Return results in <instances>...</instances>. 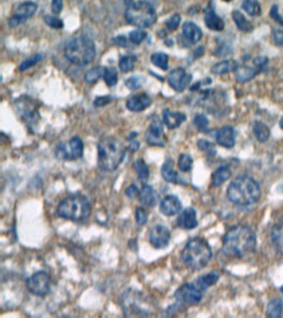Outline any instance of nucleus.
I'll list each match as a JSON object with an SVG mask.
<instances>
[{
    "label": "nucleus",
    "mask_w": 283,
    "mask_h": 318,
    "mask_svg": "<svg viewBox=\"0 0 283 318\" xmlns=\"http://www.w3.org/2000/svg\"><path fill=\"white\" fill-rule=\"evenodd\" d=\"M256 246V235L246 226H234L222 237V251L228 257H245L254 252Z\"/></svg>",
    "instance_id": "f257e3e1"
},
{
    "label": "nucleus",
    "mask_w": 283,
    "mask_h": 318,
    "mask_svg": "<svg viewBox=\"0 0 283 318\" xmlns=\"http://www.w3.org/2000/svg\"><path fill=\"white\" fill-rule=\"evenodd\" d=\"M262 189L258 182L248 176H238L228 187L227 197L230 202L238 206H249L258 202Z\"/></svg>",
    "instance_id": "f03ea898"
},
{
    "label": "nucleus",
    "mask_w": 283,
    "mask_h": 318,
    "mask_svg": "<svg viewBox=\"0 0 283 318\" xmlns=\"http://www.w3.org/2000/svg\"><path fill=\"white\" fill-rule=\"evenodd\" d=\"M98 166L103 171L113 172L122 164L126 156V147L119 139L106 137L98 145Z\"/></svg>",
    "instance_id": "7ed1b4c3"
},
{
    "label": "nucleus",
    "mask_w": 283,
    "mask_h": 318,
    "mask_svg": "<svg viewBox=\"0 0 283 318\" xmlns=\"http://www.w3.org/2000/svg\"><path fill=\"white\" fill-rule=\"evenodd\" d=\"M212 249L202 238L191 239L181 252V260L191 270H202L212 259Z\"/></svg>",
    "instance_id": "20e7f679"
},
{
    "label": "nucleus",
    "mask_w": 283,
    "mask_h": 318,
    "mask_svg": "<svg viewBox=\"0 0 283 318\" xmlns=\"http://www.w3.org/2000/svg\"><path fill=\"white\" fill-rule=\"evenodd\" d=\"M58 215L62 218L81 222L89 218L92 206L88 197L80 192L70 194L59 202Z\"/></svg>",
    "instance_id": "39448f33"
},
{
    "label": "nucleus",
    "mask_w": 283,
    "mask_h": 318,
    "mask_svg": "<svg viewBox=\"0 0 283 318\" xmlns=\"http://www.w3.org/2000/svg\"><path fill=\"white\" fill-rule=\"evenodd\" d=\"M65 56L70 62L76 66L88 65L95 58V43L84 35L75 36L66 43Z\"/></svg>",
    "instance_id": "423d86ee"
},
{
    "label": "nucleus",
    "mask_w": 283,
    "mask_h": 318,
    "mask_svg": "<svg viewBox=\"0 0 283 318\" xmlns=\"http://www.w3.org/2000/svg\"><path fill=\"white\" fill-rule=\"evenodd\" d=\"M126 19L129 24L139 28H147L156 22V11L152 3L146 1L134 2V0H126Z\"/></svg>",
    "instance_id": "0eeeda50"
},
{
    "label": "nucleus",
    "mask_w": 283,
    "mask_h": 318,
    "mask_svg": "<svg viewBox=\"0 0 283 318\" xmlns=\"http://www.w3.org/2000/svg\"><path fill=\"white\" fill-rule=\"evenodd\" d=\"M122 307L127 317L147 316L150 314V304L139 291L129 289L122 297Z\"/></svg>",
    "instance_id": "6e6552de"
},
{
    "label": "nucleus",
    "mask_w": 283,
    "mask_h": 318,
    "mask_svg": "<svg viewBox=\"0 0 283 318\" xmlns=\"http://www.w3.org/2000/svg\"><path fill=\"white\" fill-rule=\"evenodd\" d=\"M202 294L204 292L194 283H186L176 290L174 298L178 306H194L200 303Z\"/></svg>",
    "instance_id": "1a4fd4ad"
},
{
    "label": "nucleus",
    "mask_w": 283,
    "mask_h": 318,
    "mask_svg": "<svg viewBox=\"0 0 283 318\" xmlns=\"http://www.w3.org/2000/svg\"><path fill=\"white\" fill-rule=\"evenodd\" d=\"M50 277L46 271L41 270L30 276L26 282L28 290L35 296L45 297L50 292Z\"/></svg>",
    "instance_id": "9d476101"
},
{
    "label": "nucleus",
    "mask_w": 283,
    "mask_h": 318,
    "mask_svg": "<svg viewBox=\"0 0 283 318\" xmlns=\"http://www.w3.org/2000/svg\"><path fill=\"white\" fill-rule=\"evenodd\" d=\"M84 144L81 138L75 136L68 144L61 143L56 149V155L62 160H76L82 158Z\"/></svg>",
    "instance_id": "9b49d317"
},
{
    "label": "nucleus",
    "mask_w": 283,
    "mask_h": 318,
    "mask_svg": "<svg viewBox=\"0 0 283 318\" xmlns=\"http://www.w3.org/2000/svg\"><path fill=\"white\" fill-rule=\"evenodd\" d=\"M38 5L34 2H24L17 7L12 17L10 18L8 24L10 27H17L18 25L24 23L37 12Z\"/></svg>",
    "instance_id": "f8f14e48"
},
{
    "label": "nucleus",
    "mask_w": 283,
    "mask_h": 318,
    "mask_svg": "<svg viewBox=\"0 0 283 318\" xmlns=\"http://www.w3.org/2000/svg\"><path fill=\"white\" fill-rule=\"evenodd\" d=\"M146 140L150 146L164 147L166 144L164 128L159 118H154L150 124L149 129L146 133Z\"/></svg>",
    "instance_id": "ddd939ff"
},
{
    "label": "nucleus",
    "mask_w": 283,
    "mask_h": 318,
    "mask_svg": "<svg viewBox=\"0 0 283 318\" xmlns=\"http://www.w3.org/2000/svg\"><path fill=\"white\" fill-rule=\"evenodd\" d=\"M191 80L192 75L181 67L173 70L168 76V84L177 92H182L186 90V87L190 84Z\"/></svg>",
    "instance_id": "4468645a"
},
{
    "label": "nucleus",
    "mask_w": 283,
    "mask_h": 318,
    "mask_svg": "<svg viewBox=\"0 0 283 318\" xmlns=\"http://www.w3.org/2000/svg\"><path fill=\"white\" fill-rule=\"evenodd\" d=\"M149 240L152 246L157 250L164 249L170 241V232L163 225H156L150 231Z\"/></svg>",
    "instance_id": "2eb2a0df"
},
{
    "label": "nucleus",
    "mask_w": 283,
    "mask_h": 318,
    "mask_svg": "<svg viewBox=\"0 0 283 318\" xmlns=\"http://www.w3.org/2000/svg\"><path fill=\"white\" fill-rule=\"evenodd\" d=\"M181 209H182L181 202L174 195L166 196L160 205V210L164 216H174L180 212Z\"/></svg>",
    "instance_id": "dca6fc26"
},
{
    "label": "nucleus",
    "mask_w": 283,
    "mask_h": 318,
    "mask_svg": "<svg viewBox=\"0 0 283 318\" xmlns=\"http://www.w3.org/2000/svg\"><path fill=\"white\" fill-rule=\"evenodd\" d=\"M152 100L146 93H142L130 97L127 100L126 108L132 112L144 111L152 105Z\"/></svg>",
    "instance_id": "f3484780"
},
{
    "label": "nucleus",
    "mask_w": 283,
    "mask_h": 318,
    "mask_svg": "<svg viewBox=\"0 0 283 318\" xmlns=\"http://www.w3.org/2000/svg\"><path fill=\"white\" fill-rule=\"evenodd\" d=\"M177 226L184 230H193L198 226L197 213L192 207H188L181 212L177 219Z\"/></svg>",
    "instance_id": "a211bd4d"
},
{
    "label": "nucleus",
    "mask_w": 283,
    "mask_h": 318,
    "mask_svg": "<svg viewBox=\"0 0 283 318\" xmlns=\"http://www.w3.org/2000/svg\"><path fill=\"white\" fill-rule=\"evenodd\" d=\"M217 143L226 148H232L236 140V132L232 126L222 127L218 131L216 135Z\"/></svg>",
    "instance_id": "6ab92c4d"
},
{
    "label": "nucleus",
    "mask_w": 283,
    "mask_h": 318,
    "mask_svg": "<svg viewBox=\"0 0 283 318\" xmlns=\"http://www.w3.org/2000/svg\"><path fill=\"white\" fill-rule=\"evenodd\" d=\"M139 199L144 206L154 207L159 201V195L150 185L143 184L140 190Z\"/></svg>",
    "instance_id": "aec40b11"
},
{
    "label": "nucleus",
    "mask_w": 283,
    "mask_h": 318,
    "mask_svg": "<svg viewBox=\"0 0 283 318\" xmlns=\"http://www.w3.org/2000/svg\"><path fill=\"white\" fill-rule=\"evenodd\" d=\"M20 114L22 119L28 124H35L40 119L38 112L35 108L34 105L30 100H24L18 105Z\"/></svg>",
    "instance_id": "412c9836"
},
{
    "label": "nucleus",
    "mask_w": 283,
    "mask_h": 318,
    "mask_svg": "<svg viewBox=\"0 0 283 318\" xmlns=\"http://www.w3.org/2000/svg\"><path fill=\"white\" fill-rule=\"evenodd\" d=\"M163 120L168 129H174L186 121V115L181 112H174L166 109L163 111Z\"/></svg>",
    "instance_id": "4be33fe9"
},
{
    "label": "nucleus",
    "mask_w": 283,
    "mask_h": 318,
    "mask_svg": "<svg viewBox=\"0 0 283 318\" xmlns=\"http://www.w3.org/2000/svg\"><path fill=\"white\" fill-rule=\"evenodd\" d=\"M183 35L191 43L196 44L200 41L202 32L198 25L192 22H186L183 25Z\"/></svg>",
    "instance_id": "5701e85b"
},
{
    "label": "nucleus",
    "mask_w": 283,
    "mask_h": 318,
    "mask_svg": "<svg viewBox=\"0 0 283 318\" xmlns=\"http://www.w3.org/2000/svg\"><path fill=\"white\" fill-rule=\"evenodd\" d=\"M204 21L206 26L212 31L220 32L224 28V21L215 13L214 10L210 7H208L205 12Z\"/></svg>",
    "instance_id": "b1692460"
},
{
    "label": "nucleus",
    "mask_w": 283,
    "mask_h": 318,
    "mask_svg": "<svg viewBox=\"0 0 283 318\" xmlns=\"http://www.w3.org/2000/svg\"><path fill=\"white\" fill-rule=\"evenodd\" d=\"M220 275L216 271H212V272L208 273L206 275H202L194 281V284L202 290L204 292L207 290L210 287L214 285L216 283L220 280Z\"/></svg>",
    "instance_id": "393cba45"
},
{
    "label": "nucleus",
    "mask_w": 283,
    "mask_h": 318,
    "mask_svg": "<svg viewBox=\"0 0 283 318\" xmlns=\"http://www.w3.org/2000/svg\"><path fill=\"white\" fill-rule=\"evenodd\" d=\"M271 237L276 250L283 255V220L274 225L272 229Z\"/></svg>",
    "instance_id": "a878e982"
},
{
    "label": "nucleus",
    "mask_w": 283,
    "mask_h": 318,
    "mask_svg": "<svg viewBox=\"0 0 283 318\" xmlns=\"http://www.w3.org/2000/svg\"><path fill=\"white\" fill-rule=\"evenodd\" d=\"M162 174L164 179L166 182L178 184L182 183L180 178L178 177V173L174 169L173 163L170 160L167 161L164 163L162 168Z\"/></svg>",
    "instance_id": "bb28decb"
},
{
    "label": "nucleus",
    "mask_w": 283,
    "mask_h": 318,
    "mask_svg": "<svg viewBox=\"0 0 283 318\" xmlns=\"http://www.w3.org/2000/svg\"><path fill=\"white\" fill-rule=\"evenodd\" d=\"M238 66L237 61L234 60H226V61H220L218 63L215 64L211 68V72L214 75H224L226 73L236 71Z\"/></svg>",
    "instance_id": "cd10ccee"
},
{
    "label": "nucleus",
    "mask_w": 283,
    "mask_h": 318,
    "mask_svg": "<svg viewBox=\"0 0 283 318\" xmlns=\"http://www.w3.org/2000/svg\"><path fill=\"white\" fill-rule=\"evenodd\" d=\"M232 175V172L230 168L226 166H222L214 171L212 175V187H220L222 183H224Z\"/></svg>",
    "instance_id": "c85d7f7f"
},
{
    "label": "nucleus",
    "mask_w": 283,
    "mask_h": 318,
    "mask_svg": "<svg viewBox=\"0 0 283 318\" xmlns=\"http://www.w3.org/2000/svg\"><path fill=\"white\" fill-rule=\"evenodd\" d=\"M258 72L259 71L254 67L246 66H238L235 72V76L238 82L245 83L252 80Z\"/></svg>",
    "instance_id": "c756f323"
},
{
    "label": "nucleus",
    "mask_w": 283,
    "mask_h": 318,
    "mask_svg": "<svg viewBox=\"0 0 283 318\" xmlns=\"http://www.w3.org/2000/svg\"><path fill=\"white\" fill-rule=\"evenodd\" d=\"M232 19L234 21L235 24L237 25L238 28L242 32H249L254 30V25L246 19L245 16L240 11H234L232 12Z\"/></svg>",
    "instance_id": "7c9ffc66"
},
{
    "label": "nucleus",
    "mask_w": 283,
    "mask_h": 318,
    "mask_svg": "<svg viewBox=\"0 0 283 318\" xmlns=\"http://www.w3.org/2000/svg\"><path fill=\"white\" fill-rule=\"evenodd\" d=\"M283 309V300L276 298L272 300L268 305L266 316L272 318H281Z\"/></svg>",
    "instance_id": "2f4dec72"
},
{
    "label": "nucleus",
    "mask_w": 283,
    "mask_h": 318,
    "mask_svg": "<svg viewBox=\"0 0 283 318\" xmlns=\"http://www.w3.org/2000/svg\"><path fill=\"white\" fill-rule=\"evenodd\" d=\"M132 168L137 173V177L140 180L144 181L148 179L150 176V169L146 163L142 158H139L132 163Z\"/></svg>",
    "instance_id": "473e14b6"
},
{
    "label": "nucleus",
    "mask_w": 283,
    "mask_h": 318,
    "mask_svg": "<svg viewBox=\"0 0 283 318\" xmlns=\"http://www.w3.org/2000/svg\"><path fill=\"white\" fill-rule=\"evenodd\" d=\"M254 132L258 140L261 143L268 141L270 137V129L266 124L262 122H256L254 124Z\"/></svg>",
    "instance_id": "72a5a7b5"
},
{
    "label": "nucleus",
    "mask_w": 283,
    "mask_h": 318,
    "mask_svg": "<svg viewBox=\"0 0 283 318\" xmlns=\"http://www.w3.org/2000/svg\"><path fill=\"white\" fill-rule=\"evenodd\" d=\"M242 7L250 16L252 17H256L261 14V6L256 0H244Z\"/></svg>",
    "instance_id": "f704fd0d"
},
{
    "label": "nucleus",
    "mask_w": 283,
    "mask_h": 318,
    "mask_svg": "<svg viewBox=\"0 0 283 318\" xmlns=\"http://www.w3.org/2000/svg\"><path fill=\"white\" fill-rule=\"evenodd\" d=\"M152 62L157 67L166 71L168 67V55L164 52H156L152 56Z\"/></svg>",
    "instance_id": "c9c22d12"
},
{
    "label": "nucleus",
    "mask_w": 283,
    "mask_h": 318,
    "mask_svg": "<svg viewBox=\"0 0 283 318\" xmlns=\"http://www.w3.org/2000/svg\"><path fill=\"white\" fill-rule=\"evenodd\" d=\"M136 62V56L134 55L122 56L119 61V66L122 71L128 72L134 69Z\"/></svg>",
    "instance_id": "e433bc0d"
},
{
    "label": "nucleus",
    "mask_w": 283,
    "mask_h": 318,
    "mask_svg": "<svg viewBox=\"0 0 283 318\" xmlns=\"http://www.w3.org/2000/svg\"><path fill=\"white\" fill-rule=\"evenodd\" d=\"M103 79L109 87L115 86L118 80V73L116 69L110 67V66L106 68L105 72L103 75Z\"/></svg>",
    "instance_id": "4c0bfd02"
},
{
    "label": "nucleus",
    "mask_w": 283,
    "mask_h": 318,
    "mask_svg": "<svg viewBox=\"0 0 283 318\" xmlns=\"http://www.w3.org/2000/svg\"><path fill=\"white\" fill-rule=\"evenodd\" d=\"M105 69L102 66H96L95 68L90 69L85 75L86 81L89 84H94L96 82L104 75Z\"/></svg>",
    "instance_id": "58836bf2"
},
{
    "label": "nucleus",
    "mask_w": 283,
    "mask_h": 318,
    "mask_svg": "<svg viewBox=\"0 0 283 318\" xmlns=\"http://www.w3.org/2000/svg\"><path fill=\"white\" fill-rule=\"evenodd\" d=\"M193 166V158L188 153H183L178 157V167L182 172H188Z\"/></svg>",
    "instance_id": "ea45409f"
},
{
    "label": "nucleus",
    "mask_w": 283,
    "mask_h": 318,
    "mask_svg": "<svg viewBox=\"0 0 283 318\" xmlns=\"http://www.w3.org/2000/svg\"><path fill=\"white\" fill-rule=\"evenodd\" d=\"M42 59V55L40 53H38L34 56H31L30 58L22 61V64L20 66V71H26L28 69L31 68L35 65H37L40 61H41Z\"/></svg>",
    "instance_id": "a19ab883"
},
{
    "label": "nucleus",
    "mask_w": 283,
    "mask_h": 318,
    "mask_svg": "<svg viewBox=\"0 0 283 318\" xmlns=\"http://www.w3.org/2000/svg\"><path fill=\"white\" fill-rule=\"evenodd\" d=\"M194 124H196V126L198 128V130L201 132L206 131L208 125V119L204 114H196L194 119Z\"/></svg>",
    "instance_id": "79ce46f5"
},
{
    "label": "nucleus",
    "mask_w": 283,
    "mask_h": 318,
    "mask_svg": "<svg viewBox=\"0 0 283 318\" xmlns=\"http://www.w3.org/2000/svg\"><path fill=\"white\" fill-rule=\"evenodd\" d=\"M44 22L48 26L52 28H56V29H59V28H62L64 24L62 20L58 17H55V16H51V15H48L46 17H44Z\"/></svg>",
    "instance_id": "37998d69"
},
{
    "label": "nucleus",
    "mask_w": 283,
    "mask_h": 318,
    "mask_svg": "<svg viewBox=\"0 0 283 318\" xmlns=\"http://www.w3.org/2000/svg\"><path fill=\"white\" fill-rule=\"evenodd\" d=\"M147 33L142 29H137L130 32L129 38L134 44L142 43L146 38Z\"/></svg>",
    "instance_id": "c03bdc74"
},
{
    "label": "nucleus",
    "mask_w": 283,
    "mask_h": 318,
    "mask_svg": "<svg viewBox=\"0 0 283 318\" xmlns=\"http://www.w3.org/2000/svg\"><path fill=\"white\" fill-rule=\"evenodd\" d=\"M180 15L178 14V13L174 14L173 16H171V17L167 20V22H166L167 28H168V30H170V31H174V30L178 28V25L180 23Z\"/></svg>",
    "instance_id": "a18cd8bd"
},
{
    "label": "nucleus",
    "mask_w": 283,
    "mask_h": 318,
    "mask_svg": "<svg viewBox=\"0 0 283 318\" xmlns=\"http://www.w3.org/2000/svg\"><path fill=\"white\" fill-rule=\"evenodd\" d=\"M142 85V80L138 76H132L127 79L126 85L130 90H134L139 89Z\"/></svg>",
    "instance_id": "49530a36"
},
{
    "label": "nucleus",
    "mask_w": 283,
    "mask_h": 318,
    "mask_svg": "<svg viewBox=\"0 0 283 318\" xmlns=\"http://www.w3.org/2000/svg\"><path fill=\"white\" fill-rule=\"evenodd\" d=\"M136 220L137 224L140 226L146 223L147 220H148V213L144 208H142V207L137 208L136 211Z\"/></svg>",
    "instance_id": "de8ad7c7"
},
{
    "label": "nucleus",
    "mask_w": 283,
    "mask_h": 318,
    "mask_svg": "<svg viewBox=\"0 0 283 318\" xmlns=\"http://www.w3.org/2000/svg\"><path fill=\"white\" fill-rule=\"evenodd\" d=\"M198 147L200 150L208 152V153H210V154H215V153H216V151H215L214 146L212 145V143L206 141L204 139L198 140Z\"/></svg>",
    "instance_id": "09e8293b"
},
{
    "label": "nucleus",
    "mask_w": 283,
    "mask_h": 318,
    "mask_svg": "<svg viewBox=\"0 0 283 318\" xmlns=\"http://www.w3.org/2000/svg\"><path fill=\"white\" fill-rule=\"evenodd\" d=\"M51 8L54 14H59L64 8V0H52Z\"/></svg>",
    "instance_id": "8fccbe9b"
},
{
    "label": "nucleus",
    "mask_w": 283,
    "mask_h": 318,
    "mask_svg": "<svg viewBox=\"0 0 283 318\" xmlns=\"http://www.w3.org/2000/svg\"><path fill=\"white\" fill-rule=\"evenodd\" d=\"M139 188L136 187V184L130 185L129 187H127L126 190V195L129 198H134L137 196H139Z\"/></svg>",
    "instance_id": "3c124183"
},
{
    "label": "nucleus",
    "mask_w": 283,
    "mask_h": 318,
    "mask_svg": "<svg viewBox=\"0 0 283 318\" xmlns=\"http://www.w3.org/2000/svg\"><path fill=\"white\" fill-rule=\"evenodd\" d=\"M270 15L271 17L275 19V21L278 22L280 24L283 26V17L281 15L279 14L278 7L276 5H274V7H272L271 12H270Z\"/></svg>",
    "instance_id": "603ef678"
},
{
    "label": "nucleus",
    "mask_w": 283,
    "mask_h": 318,
    "mask_svg": "<svg viewBox=\"0 0 283 318\" xmlns=\"http://www.w3.org/2000/svg\"><path fill=\"white\" fill-rule=\"evenodd\" d=\"M274 40L275 41V43L279 46H283V30H276L274 31Z\"/></svg>",
    "instance_id": "864d4df0"
},
{
    "label": "nucleus",
    "mask_w": 283,
    "mask_h": 318,
    "mask_svg": "<svg viewBox=\"0 0 283 318\" xmlns=\"http://www.w3.org/2000/svg\"><path fill=\"white\" fill-rule=\"evenodd\" d=\"M268 62V58L266 56H258L254 60V64L258 67H264Z\"/></svg>",
    "instance_id": "5fc2aeb1"
},
{
    "label": "nucleus",
    "mask_w": 283,
    "mask_h": 318,
    "mask_svg": "<svg viewBox=\"0 0 283 318\" xmlns=\"http://www.w3.org/2000/svg\"><path fill=\"white\" fill-rule=\"evenodd\" d=\"M112 101V98L109 96H102V97L96 98L94 102V105L96 107L104 106L108 105Z\"/></svg>",
    "instance_id": "6e6d98bb"
},
{
    "label": "nucleus",
    "mask_w": 283,
    "mask_h": 318,
    "mask_svg": "<svg viewBox=\"0 0 283 318\" xmlns=\"http://www.w3.org/2000/svg\"><path fill=\"white\" fill-rule=\"evenodd\" d=\"M230 47L228 46H221L214 51L215 56H224L228 54H230Z\"/></svg>",
    "instance_id": "4d7b16f0"
},
{
    "label": "nucleus",
    "mask_w": 283,
    "mask_h": 318,
    "mask_svg": "<svg viewBox=\"0 0 283 318\" xmlns=\"http://www.w3.org/2000/svg\"><path fill=\"white\" fill-rule=\"evenodd\" d=\"M116 43L118 45H120L122 46H124L127 44V40L124 38V36H118V38L116 39Z\"/></svg>",
    "instance_id": "13d9d810"
},
{
    "label": "nucleus",
    "mask_w": 283,
    "mask_h": 318,
    "mask_svg": "<svg viewBox=\"0 0 283 318\" xmlns=\"http://www.w3.org/2000/svg\"><path fill=\"white\" fill-rule=\"evenodd\" d=\"M139 142L133 141L132 143H130V150L132 151H133V152H134V151H136L137 149H139Z\"/></svg>",
    "instance_id": "bf43d9fd"
},
{
    "label": "nucleus",
    "mask_w": 283,
    "mask_h": 318,
    "mask_svg": "<svg viewBox=\"0 0 283 318\" xmlns=\"http://www.w3.org/2000/svg\"><path fill=\"white\" fill-rule=\"evenodd\" d=\"M279 125H280V128H281L282 129H283V117L282 118L281 120H280Z\"/></svg>",
    "instance_id": "052dcab7"
},
{
    "label": "nucleus",
    "mask_w": 283,
    "mask_h": 318,
    "mask_svg": "<svg viewBox=\"0 0 283 318\" xmlns=\"http://www.w3.org/2000/svg\"><path fill=\"white\" fill-rule=\"evenodd\" d=\"M281 291H282V293L283 294V286L281 287Z\"/></svg>",
    "instance_id": "680f3d73"
},
{
    "label": "nucleus",
    "mask_w": 283,
    "mask_h": 318,
    "mask_svg": "<svg viewBox=\"0 0 283 318\" xmlns=\"http://www.w3.org/2000/svg\"><path fill=\"white\" fill-rule=\"evenodd\" d=\"M224 1H225V2H230L231 0H224Z\"/></svg>",
    "instance_id": "e2e57ef3"
}]
</instances>
